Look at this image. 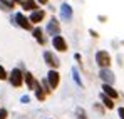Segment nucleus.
<instances>
[{"mask_svg":"<svg viewBox=\"0 0 124 119\" xmlns=\"http://www.w3.org/2000/svg\"><path fill=\"white\" fill-rule=\"evenodd\" d=\"M52 45H54V49L59 50V52H65V50H67V44H65V40H64L62 35L52 37Z\"/></svg>","mask_w":124,"mask_h":119,"instance_id":"7ed1b4c3","label":"nucleus"},{"mask_svg":"<svg viewBox=\"0 0 124 119\" xmlns=\"http://www.w3.org/2000/svg\"><path fill=\"white\" fill-rule=\"evenodd\" d=\"M96 62H97L102 69H107L109 64H111V56H109L106 50H99V52L96 54Z\"/></svg>","mask_w":124,"mask_h":119,"instance_id":"f257e3e1","label":"nucleus"},{"mask_svg":"<svg viewBox=\"0 0 124 119\" xmlns=\"http://www.w3.org/2000/svg\"><path fill=\"white\" fill-rule=\"evenodd\" d=\"M23 79H25V82H27V86H29L30 89H39V87H40V84H39L37 80L34 79V76H32L30 72H27V74L23 76Z\"/></svg>","mask_w":124,"mask_h":119,"instance_id":"1a4fd4ad","label":"nucleus"},{"mask_svg":"<svg viewBox=\"0 0 124 119\" xmlns=\"http://www.w3.org/2000/svg\"><path fill=\"white\" fill-rule=\"evenodd\" d=\"M47 80H49L50 89H55V87L59 86V72H57V71H50V72L47 74Z\"/></svg>","mask_w":124,"mask_h":119,"instance_id":"20e7f679","label":"nucleus"},{"mask_svg":"<svg viewBox=\"0 0 124 119\" xmlns=\"http://www.w3.org/2000/svg\"><path fill=\"white\" fill-rule=\"evenodd\" d=\"M61 17L64 20H70L72 19V7L69 3H62L61 7Z\"/></svg>","mask_w":124,"mask_h":119,"instance_id":"6e6552de","label":"nucleus"},{"mask_svg":"<svg viewBox=\"0 0 124 119\" xmlns=\"http://www.w3.org/2000/svg\"><path fill=\"white\" fill-rule=\"evenodd\" d=\"M37 2H39V3H42V5H44V3H47V0H37Z\"/></svg>","mask_w":124,"mask_h":119,"instance_id":"b1692460","label":"nucleus"},{"mask_svg":"<svg viewBox=\"0 0 124 119\" xmlns=\"http://www.w3.org/2000/svg\"><path fill=\"white\" fill-rule=\"evenodd\" d=\"M22 7H23V8H27V10H34V12H35L37 3H35V2H32V0H25V2H22Z\"/></svg>","mask_w":124,"mask_h":119,"instance_id":"ddd939ff","label":"nucleus"},{"mask_svg":"<svg viewBox=\"0 0 124 119\" xmlns=\"http://www.w3.org/2000/svg\"><path fill=\"white\" fill-rule=\"evenodd\" d=\"M35 96H37V99H39V101H42L44 97H45V94H44V91H42L40 87H39V89H35Z\"/></svg>","mask_w":124,"mask_h":119,"instance_id":"a211bd4d","label":"nucleus"},{"mask_svg":"<svg viewBox=\"0 0 124 119\" xmlns=\"http://www.w3.org/2000/svg\"><path fill=\"white\" fill-rule=\"evenodd\" d=\"M22 102H23V104H27V102H29V101H30V97H29V96H22Z\"/></svg>","mask_w":124,"mask_h":119,"instance_id":"4be33fe9","label":"nucleus"},{"mask_svg":"<svg viewBox=\"0 0 124 119\" xmlns=\"http://www.w3.org/2000/svg\"><path fill=\"white\" fill-rule=\"evenodd\" d=\"M10 84L12 86H15V87H20L22 86V80H23V76H22V72L19 69H14L12 72H10Z\"/></svg>","mask_w":124,"mask_h":119,"instance_id":"f03ea898","label":"nucleus"},{"mask_svg":"<svg viewBox=\"0 0 124 119\" xmlns=\"http://www.w3.org/2000/svg\"><path fill=\"white\" fill-rule=\"evenodd\" d=\"M99 76H101V79L104 80V84H112L114 82V74L109 71V69H101V72H99Z\"/></svg>","mask_w":124,"mask_h":119,"instance_id":"423d86ee","label":"nucleus"},{"mask_svg":"<svg viewBox=\"0 0 124 119\" xmlns=\"http://www.w3.org/2000/svg\"><path fill=\"white\" fill-rule=\"evenodd\" d=\"M117 112H119L121 119H124V107H119V111H117Z\"/></svg>","mask_w":124,"mask_h":119,"instance_id":"5701e85b","label":"nucleus"},{"mask_svg":"<svg viewBox=\"0 0 124 119\" xmlns=\"http://www.w3.org/2000/svg\"><path fill=\"white\" fill-rule=\"evenodd\" d=\"M47 32L50 34V35H54V37H57L59 34H61V27H59V24H57V20L52 19L49 22V25H47Z\"/></svg>","mask_w":124,"mask_h":119,"instance_id":"39448f33","label":"nucleus"},{"mask_svg":"<svg viewBox=\"0 0 124 119\" xmlns=\"http://www.w3.org/2000/svg\"><path fill=\"white\" fill-rule=\"evenodd\" d=\"M34 37H35V40L37 42H40V44H44L45 40H44V35H42V29H34Z\"/></svg>","mask_w":124,"mask_h":119,"instance_id":"4468645a","label":"nucleus"},{"mask_svg":"<svg viewBox=\"0 0 124 119\" xmlns=\"http://www.w3.org/2000/svg\"><path fill=\"white\" fill-rule=\"evenodd\" d=\"M102 89H104V94H106L107 97H111V99H116V97H117V92H116V91H114L109 84H104Z\"/></svg>","mask_w":124,"mask_h":119,"instance_id":"9b49d317","label":"nucleus"},{"mask_svg":"<svg viewBox=\"0 0 124 119\" xmlns=\"http://www.w3.org/2000/svg\"><path fill=\"white\" fill-rule=\"evenodd\" d=\"M8 76H7V72H5V69L0 65V80H3V79H7Z\"/></svg>","mask_w":124,"mask_h":119,"instance_id":"6ab92c4d","label":"nucleus"},{"mask_svg":"<svg viewBox=\"0 0 124 119\" xmlns=\"http://www.w3.org/2000/svg\"><path fill=\"white\" fill-rule=\"evenodd\" d=\"M72 77H74V80H76V84H77V86H81V87H82V80H81V77H79L77 69H72Z\"/></svg>","mask_w":124,"mask_h":119,"instance_id":"f3484780","label":"nucleus"},{"mask_svg":"<svg viewBox=\"0 0 124 119\" xmlns=\"http://www.w3.org/2000/svg\"><path fill=\"white\" fill-rule=\"evenodd\" d=\"M0 8L2 10H10V8H14V3L8 2V0H0Z\"/></svg>","mask_w":124,"mask_h":119,"instance_id":"dca6fc26","label":"nucleus"},{"mask_svg":"<svg viewBox=\"0 0 124 119\" xmlns=\"http://www.w3.org/2000/svg\"><path fill=\"white\" fill-rule=\"evenodd\" d=\"M44 60H45L50 67H59V64H61L59 59H57L52 52H44Z\"/></svg>","mask_w":124,"mask_h":119,"instance_id":"0eeeda50","label":"nucleus"},{"mask_svg":"<svg viewBox=\"0 0 124 119\" xmlns=\"http://www.w3.org/2000/svg\"><path fill=\"white\" fill-rule=\"evenodd\" d=\"M0 119H7V111L3 107H0Z\"/></svg>","mask_w":124,"mask_h":119,"instance_id":"aec40b11","label":"nucleus"},{"mask_svg":"<svg viewBox=\"0 0 124 119\" xmlns=\"http://www.w3.org/2000/svg\"><path fill=\"white\" fill-rule=\"evenodd\" d=\"M15 22L20 25L22 29H27V30L30 29V20L25 19V17H23V14H17V15H15Z\"/></svg>","mask_w":124,"mask_h":119,"instance_id":"9d476101","label":"nucleus"},{"mask_svg":"<svg viewBox=\"0 0 124 119\" xmlns=\"http://www.w3.org/2000/svg\"><path fill=\"white\" fill-rule=\"evenodd\" d=\"M77 114H79V116H77L79 119H87V118H85V114H84V111H82V109H77Z\"/></svg>","mask_w":124,"mask_h":119,"instance_id":"412c9836","label":"nucleus"},{"mask_svg":"<svg viewBox=\"0 0 124 119\" xmlns=\"http://www.w3.org/2000/svg\"><path fill=\"white\" fill-rule=\"evenodd\" d=\"M101 99H102V102L106 104V107H109V109H112V107H114V102H112V99H111V97H107L106 94H101Z\"/></svg>","mask_w":124,"mask_h":119,"instance_id":"2eb2a0df","label":"nucleus"},{"mask_svg":"<svg viewBox=\"0 0 124 119\" xmlns=\"http://www.w3.org/2000/svg\"><path fill=\"white\" fill-rule=\"evenodd\" d=\"M44 15H45V14H44V10H35V12H32V15H30V22H35V24H37V22H40L42 19H44Z\"/></svg>","mask_w":124,"mask_h":119,"instance_id":"f8f14e48","label":"nucleus"},{"mask_svg":"<svg viewBox=\"0 0 124 119\" xmlns=\"http://www.w3.org/2000/svg\"><path fill=\"white\" fill-rule=\"evenodd\" d=\"M15 2H20V0H12V3H15Z\"/></svg>","mask_w":124,"mask_h":119,"instance_id":"393cba45","label":"nucleus"}]
</instances>
